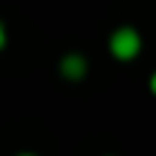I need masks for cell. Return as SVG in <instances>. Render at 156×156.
Returning <instances> with one entry per match:
<instances>
[{"label": "cell", "mask_w": 156, "mask_h": 156, "mask_svg": "<svg viewBox=\"0 0 156 156\" xmlns=\"http://www.w3.org/2000/svg\"><path fill=\"white\" fill-rule=\"evenodd\" d=\"M143 52V36L132 27V25H123L118 30H112L110 36V55L121 63H129L134 60L137 55Z\"/></svg>", "instance_id": "cell-1"}, {"label": "cell", "mask_w": 156, "mask_h": 156, "mask_svg": "<svg viewBox=\"0 0 156 156\" xmlns=\"http://www.w3.org/2000/svg\"><path fill=\"white\" fill-rule=\"evenodd\" d=\"M60 74H63V80H69V82H80V80H85V74H88V60L80 55V52H69V55H63L60 58Z\"/></svg>", "instance_id": "cell-2"}, {"label": "cell", "mask_w": 156, "mask_h": 156, "mask_svg": "<svg viewBox=\"0 0 156 156\" xmlns=\"http://www.w3.org/2000/svg\"><path fill=\"white\" fill-rule=\"evenodd\" d=\"M5 44H8V33H5V25L0 22V49H3Z\"/></svg>", "instance_id": "cell-3"}, {"label": "cell", "mask_w": 156, "mask_h": 156, "mask_svg": "<svg viewBox=\"0 0 156 156\" xmlns=\"http://www.w3.org/2000/svg\"><path fill=\"white\" fill-rule=\"evenodd\" d=\"M148 88H151V93L156 96V71L151 74V80H148Z\"/></svg>", "instance_id": "cell-4"}, {"label": "cell", "mask_w": 156, "mask_h": 156, "mask_svg": "<svg viewBox=\"0 0 156 156\" xmlns=\"http://www.w3.org/2000/svg\"><path fill=\"white\" fill-rule=\"evenodd\" d=\"M16 156H36V154H16Z\"/></svg>", "instance_id": "cell-5"}]
</instances>
